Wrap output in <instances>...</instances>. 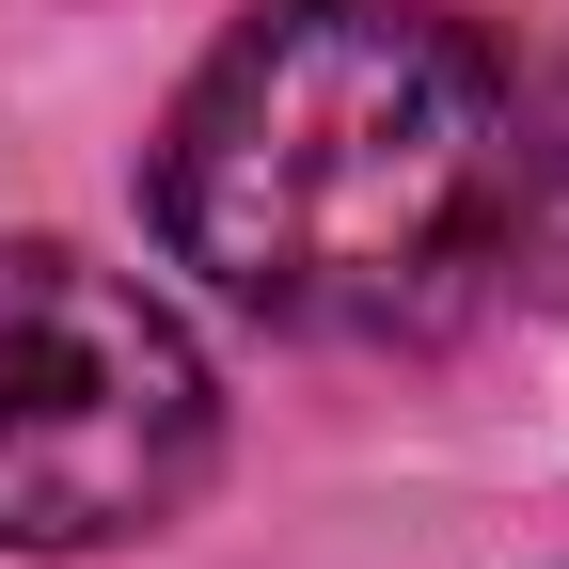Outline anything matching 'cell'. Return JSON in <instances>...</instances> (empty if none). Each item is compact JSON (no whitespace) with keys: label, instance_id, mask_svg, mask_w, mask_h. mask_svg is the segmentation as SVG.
Here are the masks:
<instances>
[{"label":"cell","instance_id":"cell-1","mask_svg":"<svg viewBox=\"0 0 569 569\" xmlns=\"http://www.w3.org/2000/svg\"><path fill=\"white\" fill-rule=\"evenodd\" d=\"M159 238L269 332H411L507 238L522 127L443 0H253L159 127Z\"/></svg>","mask_w":569,"mask_h":569},{"label":"cell","instance_id":"cell-2","mask_svg":"<svg viewBox=\"0 0 569 569\" xmlns=\"http://www.w3.org/2000/svg\"><path fill=\"white\" fill-rule=\"evenodd\" d=\"M222 459V380L127 269L0 238V553L159 538Z\"/></svg>","mask_w":569,"mask_h":569},{"label":"cell","instance_id":"cell-3","mask_svg":"<svg viewBox=\"0 0 569 569\" xmlns=\"http://www.w3.org/2000/svg\"><path fill=\"white\" fill-rule=\"evenodd\" d=\"M507 238H522V269L569 301V111H553V142L522 159V190H507Z\"/></svg>","mask_w":569,"mask_h":569}]
</instances>
